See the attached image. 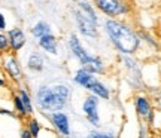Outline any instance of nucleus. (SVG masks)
Here are the masks:
<instances>
[{
    "label": "nucleus",
    "mask_w": 161,
    "mask_h": 138,
    "mask_svg": "<svg viewBox=\"0 0 161 138\" xmlns=\"http://www.w3.org/2000/svg\"><path fill=\"white\" fill-rule=\"evenodd\" d=\"M73 98V88L63 80L39 83L33 91L35 107L43 116L54 111H63L70 105Z\"/></svg>",
    "instance_id": "1"
},
{
    "label": "nucleus",
    "mask_w": 161,
    "mask_h": 138,
    "mask_svg": "<svg viewBox=\"0 0 161 138\" xmlns=\"http://www.w3.org/2000/svg\"><path fill=\"white\" fill-rule=\"evenodd\" d=\"M102 28L109 40L110 46L115 49L119 55H128L134 57L140 48H142V40L139 31L133 28L130 23L124 19H110L104 18L102 19Z\"/></svg>",
    "instance_id": "2"
},
{
    "label": "nucleus",
    "mask_w": 161,
    "mask_h": 138,
    "mask_svg": "<svg viewBox=\"0 0 161 138\" xmlns=\"http://www.w3.org/2000/svg\"><path fill=\"white\" fill-rule=\"evenodd\" d=\"M72 21L75 25V33L80 39H85L90 43H97L100 40V28H102V17L98 15L96 8L90 0H76V3L70 8Z\"/></svg>",
    "instance_id": "3"
},
{
    "label": "nucleus",
    "mask_w": 161,
    "mask_h": 138,
    "mask_svg": "<svg viewBox=\"0 0 161 138\" xmlns=\"http://www.w3.org/2000/svg\"><path fill=\"white\" fill-rule=\"evenodd\" d=\"M67 49H69L72 58L76 63L79 64V67H84L88 71H91L96 76H104L108 71V64L103 59V57H100L97 54L91 52L76 33H70L67 36L66 40Z\"/></svg>",
    "instance_id": "4"
},
{
    "label": "nucleus",
    "mask_w": 161,
    "mask_h": 138,
    "mask_svg": "<svg viewBox=\"0 0 161 138\" xmlns=\"http://www.w3.org/2000/svg\"><path fill=\"white\" fill-rule=\"evenodd\" d=\"M98 15L110 19H122L133 13V0H90Z\"/></svg>",
    "instance_id": "5"
},
{
    "label": "nucleus",
    "mask_w": 161,
    "mask_h": 138,
    "mask_svg": "<svg viewBox=\"0 0 161 138\" xmlns=\"http://www.w3.org/2000/svg\"><path fill=\"white\" fill-rule=\"evenodd\" d=\"M100 105H102V100L96 95H92V94H86L85 97L82 98V103H80V113L86 120V123L94 129L103 128Z\"/></svg>",
    "instance_id": "6"
},
{
    "label": "nucleus",
    "mask_w": 161,
    "mask_h": 138,
    "mask_svg": "<svg viewBox=\"0 0 161 138\" xmlns=\"http://www.w3.org/2000/svg\"><path fill=\"white\" fill-rule=\"evenodd\" d=\"M0 69L3 70L6 77L15 85H21L25 79L23 63L18 58L17 54L8 52L5 55H2L0 57Z\"/></svg>",
    "instance_id": "7"
},
{
    "label": "nucleus",
    "mask_w": 161,
    "mask_h": 138,
    "mask_svg": "<svg viewBox=\"0 0 161 138\" xmlns=\"http://www.w3.org/2000/svg\"><path fill=\"white\" fill-rule=\"evenodd\" d=\"M122 69L125 71L127 80L134 89H142L145 86L143 79H142V67L137 63V59L134 57H128V55H119L118 57Z\"/></svg>",
    "instance_id": "8"
},
{
    "label": "nucleus",
    "mask_w": 161,
    "mask_h": 138,
    "mask_svg": "<svg viewBox=\"0 0 161 138\" xmlns=\"http://www.w3.org/2000/svg\"><path fill=\"white\" fill-rule=\"evenodd\" d=\"M45 117L51 123L52 129L61 138L72 137V117H70V115L66 110H63V111H54L51 115H46Z\"/></svg>",
    "instance_id": "9"
},
{
    "label": "nucleus",
    "mask_w": 161,
    "mask_h": 138,
    "mask_svg": "<svg viewBox=\"0 0 161 138\" xmlns=\"http://www.w3.org/2000/svg\"><path fill=\"white\" fill-rule=\"evenodd\" d=\"M24 69L31 74H42L46 69V55L39 49H30L24 58Z\"/></svg>",
    "instance_id": "10"
},
{
    "label": "nucleus",
    "mask_w": 161,
    "mask_h": 138,
    "mask_svg": "<svg viewBox=\"0 0 161 138\" xmlns=\"http://www.w3.org/2000/svg\"><path fill=\"white\" fill-rule=\"evenodd\" d=\"M133 109H134V113L137 116V119L143 122L146 119V116L154 110V101H152V98L148 94L137 92L133 97Z\"/></svg>",
    "instance_id": "11"
},
{
    "label": "nucleus",
    "mask_w": 161,
    "mask_h": 138,
    "mask_svg": "<svg viewBox=\"0 0 161 138\" xmlns=\"http://www.w3.org/2000/svg\"><path fill=\"white\" fill-rule=\"evenodd\" d=\"M8 40H9V49L12 54H19L27 45V34L21 27H12L6 31Z\"/></svg>",
    "instance_id": "12"
},
{
    "label": "nucleus",
    "mask_w": 161,
    "mask_h": 138,
    "mask_svg": "<svg viewBox=\"0 0 161 138\" xmlns=\"http://www.w3.org/2000/svg\"><path fill=\"white\" fill-rule=\"evenodd\" d=\"M84 91H86V94H92V95L98 97L102 101H110V98H112V89H110V86L104 80L98 79L97 76L92 77V80L86 85V88Z\"/></svg>",
    "instance_id": "13"
},
{
    "label": "nucleus",
    "mask_w": 161,
    "mask_h": 138,
    "mask_svg": "<svg viewBox=\"0 0 161 138\" xmlns=\"http://www.w3.org/2000/svg\"><path fill=\"white\" fill-rule=\"evenodd\" d=\"M36 45H37V49L48 57H58L60 55V40L54 33L40 37L39 40H36Z\"/></svg>",
    "instance_id": "14"
},
{
    "label": "nucleus",
    "mask_w": 161,
    "mask_h": 138,
    "mask_svg": "<svg viewBox=\"0 0 161 138\" xmlns=\"http://www.w3.org/2000/svg\"><path fill=\"white\" fill-rule=\"evenodd\" d=\"M15 92L18 94V97L21 98V101H23L24 107L27 110V115L30 116H35L36 113V107H35V101H33V94L30 92L29 86H25V85H17V89Z\"/></svg>",
    "instance_id": "15"
},
{
    "label": "nucleus",
    "mask_w": 161,
    "mask_h": 138,
    "mask_svg": "<svg viewBox=\"0 0 161 138\" xmlns=\"http://www.w3.org/2000/svg\"><path fill=\"white\" fill-rule=\"evenodd\" d=\"M94 76H96V74H92L91 71H88L86 69H84V67H79V65H78V67L75 69V71L72 73L70 80H72V83H73L76 88L85 89L86 85L92 80V77H94Z\"/></svg>",
    "instance_id": "16"
},
{
    "label": "nucleus",
    "mask_w": 161,
    "mask_h": 138,
    "mask_svg": "<svg viewBox=\"0 0 161 138\" xmlns=\"http://www.w3.org/2000/svg\"><path fill=\"white\" fill-rule=\"evenodd\" d=\"M54 31H52V27L49 23H46L45 19H39V21H36L33 25H31V28H30V34L31 37L35 39V40H39L40 37H43V36H48V34H52Z\"/></svg>",
    "instance_id": "17"
},
{
    "label": "nucleus",
    "mask_w": 161,
    "mask_h": 138,
    "mask_svg": "<svg viewBox=\"0 0 161 138\" xmlns=\"http://www.w3.org/2000/svg\"><path fill=\"white\" fill-rule=\"evenodd\" d=\"M24 128H25V129L31 134V137H33V138H39L40 134H42V131H43L42 123H40L39 119H37V117H35V116H30V117H27V119H25V126H24Z\"/></svg>",
    "instance_id": "18"
},
{
    "label": "nucleus",
    "mask_w": 161,
    "mask_h": 138,
    "mask_svg": "<svg viewBox=\"0 0 161 138\" xmlns=\"http://www.w3.org/2000/svg\"><path fill=\"white\" fill-rule=\"evenodd\" d=\"M84 138H119L118 134L114 129L109 128H102V129H90L88 132L84 135Z\"/></svg>",
    "instance_id": "19"
},
{
    "label": "nucleus",
    "mask_w": 161,
    "mask_h": 138,
    "mask_svg": "<svg viewBox=\"0 0 161 138\" xmlns=\"http://www.w3.org/2000/svg\"><path fill=\"white\" fill-rule=\"evenodd\" d=\"M11 100H12V105H14V111H15V115H17L18 119H27V117H29L27 110H25L23 101H21V98L18 97L17 92H14V94H12Z\"/></svg>",
    "instance_id": "20"
},
{
    "label": "nucleus",
    "mask_w": 161,
    "mask_h": 138,
    "mask_svg": "<svg viewBox=\"0 0 161 138\" xmlns=\"http://www.w3.org/2000/svg\"><path fill=\"white\" fill-rule=\"evenodd\" d=\"M139 36H140V40L142 43H146L148 46L151 48H154V49H158V42L149 34V33H146V31H139Z\"/></svg>",
    "instance_id": "21"
},
{
    "label": "nucleus",
    "mask_w": 161,
    "mask_h": 138,
    "mask_svg": "<svg viewBox=\"0 0 161 138\" xmlns=\"http://www.w3.org/2000/svg\"><path fill=\"white\" fill-rule=\"evenodd\" d=\"M8 52H11L8 34H6V31H0V57L5 55V54H8Z\"/></svg>",
    "instance_id": "22"
},
{
    "label": "nucleus",
    "mask_w": 161,
    "mask_h": 138,
    "mask_svg": "<svg viewBox=\"0 0 161 138\" xmlns=\"http://www.w3.org/2000/svg\"><path fill=\"white\" fill-rule=\"evenodd\" d=\"M137 138H149V128L146 126L143 122H139Z\"/></svg>",
    "instance_id": "23"
},
{
    "label": "nucleus",
    "mask_w": 161,
    "mask_h": 138,
    "mask_svg": "<svg viewBox=\"0 0 161 138\" xmlns=\"http://www.w3.org/2000/svg\"><path fill=\"white\" fill-rule=\"evenodd\" d=\"M0 31H8V21L2 11H0Z\"/></svg>",
    "instance_id": "24"
},
{
    "label": "nucleus",
    "mask_w": 161,
    "mask_h": 138,
    "mask_svg": "<svg viewBox=\"0 0 161 138\" xmlns=\"http://www.w3.org/2000/svg\"><path fill=\"white\" fill-rule=\"evenodd\" d=\"M0 115L9 116V117H17V115H15V111H14V110L6 109V107H0Z\"/></svg>",
    "instance_id": "25"
},
{
    "label": "nucleus",
    "mask_w": 161,
    "mask_h": 138,
    "mask_svg": "<svg viewBox=\"0 0 161 138\" xmlns=\"http://www.w3.org/2000/svg\"><path fill=\"white\" fill-rule=\"evenodd\" d=\"M8 86V77L5 76V73H3V70L0 71V89L2 88H6Z\"/></svg>",
    "instance_id": "26"
},
{
    "label": "nucleus",
    "mask_w": 161,
    "mask_h": 138,
    "mask_svg": "<svg viewBox=\"0 0 161 138\" xmlns=\"http://www.w3.org/2000/svg\"><path fill=\"white\" fill-rule=\"evenodd\" d=\"M154 104L157 105V110H161V89L158 91V94L155 95V100H154Z\"/></svg>",
    "instance_id": "27"
},
{
    "label": "nucleus",
    "mask_w": 161,
    "mask_h": 138,
    "mask_svg": "<svg viewBox=\"0 0 161 138\" xmlns=\"http://www.w3.org/2000/svg\"><path fill=\"white\" fill-rule=\"evenodd\" d=\"M19 138H33V137H31V134H30L25 128H23V129L19 131Z\"/></svg>",
    "instance_id": "28"
}]
</instances>
